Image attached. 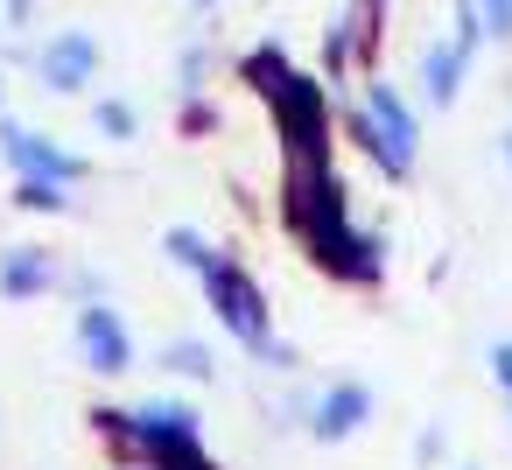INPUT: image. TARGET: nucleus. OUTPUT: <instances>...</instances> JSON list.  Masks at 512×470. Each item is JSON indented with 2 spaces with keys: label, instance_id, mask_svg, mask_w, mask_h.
Masks as SVG:
<instances>
[{
  "label": "nucleus",
  "instance_id": "aec40b11",
  "mask_svg": "<svg viewBox=\"0 0 512 470\" xmlns=\"http://www.w3.org/2000/svg\"><path fill=\"white\" fill-rule=\"evenodd\" d=\"M211 127H218V106H211L204 92H190V99H183V134L197 141V134H211Z\"/></svg>",
  "mask_w": 512,
  "mask_h": 470
},
{
  "label": "nucleus",
  "instance_id": "393cba45",
  "mask_svg": "<svg viewBox=\"0 0 512 470\" xmlns=\"http://www.w3.org/2000/svg\"><path fill=\"white\" fill-rule=\"evenodd\" d=\"M505 169H512V134H505Z\"/></svg>",
  "mask_w": 512,
  "mask_h": 470
},
{
  "label": "nucleus",
  "instance_id": "5701e85b",
  "mask_svg": "<svg viewBox=\"0 0 512 470\" xmlns=\"http://www.w3.org/2000/svg\"><path fill=\"white\" fill-rule=\"evenodd\" d=\"M29 8H36V0H0V22L22 29V22H29Z\"/></svg>",
  "mask_w": 512,
  "mask_h": 470
},
{
  "label": "nucleus",
  "instance_id": "423d86ee",
  "mask_svg": "<svg viewBox=\"0 0 512 470\" xmlns=\"http://www.w3.org/2000/svg\"><path fill=\"white\" fill-rule=\"evenodd\" d=\"M0 155L15 162V176H36V183H85V162L71 155V148H57V141H43V134H29V127H0Z\"/></svg>",
  "mask_w": 512,
  "mask_h": 470
},
{
  "label": "nucleus",
  "instance_id": "6ab92c4d",
  "mask_svg": "<svg viewBox=\"0 0 512 470\" xmlns=\"http://www.w3.org/2000/svg\"><path fill=\"white\" fill-rule=\"evenodd\" d=\"M92 127H99L106 141H134V127H141V120H134V106H127V99H99V106H92Z\"/></svg>",
  "mask_w": 512,
  "mask_h": 470
},
{
  "label": "nucleus",
  "instance_id": "f03ea898",
  "mask_svg": "<svg viewBox=\"0 0 512 470\" xmlns=\"http://www.w3.org/2000/svg\"><path fill=\"white\" fill-rule=\"evenodd\" d=\"M274 134H281V155L288 162H330V85L323 78H309V71H295L274 99Z\"/></svg>",
  "mask_w": 512,
  "mask_h": 470
},
{
  "label": "nucleus",
  "instance_id": "dca6fc26",
  "mask_svg": "<svg viewBox=\"0 0 512 470\" xmlns=\"http://www.w3.org/2000/svg\"><path fill=\"white\" fill-rule=\"evenodd\" d=\"M141 470H225L211 449H204V435H183V442H162V449H148V463Z\"/></svg>",
  "mask_w": 512,
  "mask_h": 470
},
{
  "label": "nucleus",
  "instance_id": "9d476101",
  "mask_svg": "<svg viewBox=\"0 0 512 470\" xmlns=\"http://www.w3.org/2000/svg\"><path fill=\"white\" fill-rule=\"evenodd\" d=\"M64 274H57V260L43 253V246H8L0 253V295L8 302H36V295H50Z\"/></svg>",
  "mask_w": 512,
  "mask_h": 470
},
{
  "label": "nucleus",
  "instance_id": "4be33fe9",
  "mask_svg": "<svg viewBox=\"0 0 512 470\" xmlns=\"http://www.w3.org/2000/svg\"><path fill=\"white\" fill-rule=\"evenodd\" d=\"M491 379L512 393V337H505V344H491Z\"/></svg>",
  "mask_w": 512,
  "mask_h": 470
},
{
  "label": "nucleus",
  "instance_id": "20e7f679",
  "mask_svg": "<svg viewBox=\"0 0 512 470\" xmlns=\"http://www.w3.org/2000/svg\"><path fill=\"white\" fill-rule=\"evenodd\" d=\"M351 218V190L337 176V162H288L281 169V225L302 239L316 225H337Z\"/></svg>",
  "mask_w": 512,
  "mask_h": 470
},
{
  "label": "nucleus",
  "instance_id": "412c9836",
  "mask_svg": "<svg viewBox=\"0 0 512 470\" xmlns=\"http://www.w3.org/2000/svg\"><path fill=\"white\" fill-rule=\"evenodd\" d=\"M477 22H484V36L512 43V0H477Z\"/></svg>",
  "mask_w": 512,
  "mask_h": 470
},
{
  "label": "nucleus",
  "instance_id": "ddd939ff",
  "mask_svg": "<svg viewBox=\"0 0 512 470\" xmlns=\"http://www.w3.org/2000/svg\"><path fill=\"white\" fill-rule=\"evenodd\" d=\"M386 8L393 0H351L344 8V29H351V50H358V71L379 64V36H386Z\"/></svg>",
  "mask_w": 512,
  "mask_h": 470
},
{
  "label": "nucleus",
  "instance_id": "f8f14e48",
  "mask_svg": "<svg viewBox=\"0 0 512 470\" xmlns=\"http://www.w3.org/2000/svg\"><path fill=\"white\" fill-rule=\"evenodd\" d=\"M463 71H470V57H463V50H456L449 36L421 50V92H428L435 106H449V99L463 92Z\"/></svg>",
  "mask_w": 512,
  "mask_h": 470
},
{
  "label": "nucleus",
  "instance_id": "b1692460",
  "mask_svg": "<svg viewBox=\"0 0 512 470\" xmlns=\"http://www.w3.org/2000/svg\"><path fill=\"white\" fill-rule=\"evenodd\" d=\"M442 449H449V442H442V428H428V435H421V442H414V456H421V463H435V456H442Z\"/></svg>",
  "mask_w": 512,
  "mask_h": 470
},
{
  "label": "nucleus",
  "instance_id": "39448f33",
  "mask_svg": "<svg viewBox=\"0 0 512 470\" xmlns=\"http://www.w3.org/2000/svg\"><path fill=\"white\" fill-rule=\"evenodd\" d=\"M78 351H85V365L106 372V379L134 372V337H127V323H120L113 302H85V309H78Z\"/></svg>",
  "mask_w": 512,
  "mask_h": 470
},
{
  "label": "nucleus",
  "instance_id": "a878e982",
  "mask_svg": "<svg viewBox=\"0 0 512 470\" xmlns=\"http://www.w3.org/2000/svg\"><path fill=\"white\" fill-rule=\"evenodd\" d=\"M197 8H218V0H197Z\"/></svg>",
  "mask_w": 512,
  "mask_h": 470
},
{
  "label": "nucleus",
  "instance_id": "0eeeda50",
  "mask_svg": "<svg viewBox=\"0 0 512 470\" xmlns=\"http://www.w3.org/2000/svg\"><path fill=\"white\" fill-rule=\"evenodd\" d=\"M36 71H43L50 92H85V85L99 78V36H92V29H64V36H50V43L36 50Z\"/></svg>",
  "mask_w": 512,
  "mask_h": 470
},
{
  "label": "nucleus",
  "instance_id": "1a4fd4ad",
  "mask_svg": "<svg viewBox=\"0 0 512 470\" xmlns=\"http://www.w3.org/2000/svg\"><path fill=\"white\" fill-rule=\"evenodd\" d=\"M358 106H365V120H372L386 141H393V155H407V162H414V141H421L414 106H407V99H400L386 78H365V99H358Z\"/></svg>",
  "mask_w": 512,
  "mask_h": 470
},
{
  "label": "nucleus",
  "instance_id": "2eb2a0df",
  "mask_svg": "<svg viewBox=\"0 0 512 470\" xmlns=\"http://www.w3.org/2000/svg\"><path fill=\"white\" fill-rule=\"evenodd\" d=\"M162 253H169L176 267H190L197 281H204V274H211V260H218V246H211L204 232H190V225H169V232H162Z\"/></svg>",
  "mask_w": 512,
  "mask_h": 470
},
{
  "label": "nucleus",
  "instance_id": "f3484780",
  "mask_svg": "<svg viewBox=\"0 0 512 470\" xmlns=\"http://www.w3.org/2000/svg\"><path fill=\"white\" fill-rule=\"evenodd\" d=\"M351 64H358V50H351V29H344V15H337V22H330V36H323V85H337Z\"/></svg>",
  "mask_w": 512,
  "mask_h": 470
},
{
  "label": "nucleus",
  "instance_id": "9b49d317",
  "mask_svg": "<svg viewBox=\"0 0 512 470\" xmlns=\"http://www.w3.org/2000/svg\"><path fill=\"white\" fill-rule=\"evenodd\" d=\"M288 78H295V64H288V50H281L274 36H267V43H253V50L239 57V85H246L253 99H274Z\"/></svg>",
  "mask_w": 512,
  "mask_h": 470
},
{
  "label": "nucleus",
  "instance_id": "6e6552de",
  "mask_svg": "<svg viewBox=\"0 0 512 470\" xmlns=\"http://www.w3.org/2000/svg\"><path fill=\"white\" fill-rule=\"evenodd\" d=\"M365 421H372V386H358V379H337L330 393L309 400V435L316 442H351Z\"/></svg>",
  "mask_w": 512,
  "mask_h": 470
},
{
  "label": "nucleus",
  "instance_id": "4468645a",
  "mask_svg": "<svg viewBox=\"0 0 512 470\" xmlns=\"http://www.w3.org/2000/svg\"><path fill=\"white\" fill-rule=\"evenodd\" d=\"M162 372H176V379H218V351L204 337H169L162 344Z\"/></svg>",
  "mask_w": 512,
  "mask_h": 470
},
{
  "label": "nucleus",
  "instance_id": "f257e3e1",
  "mask_svg": "<svg viewBox=\"0 0 512 470\" xmlns=\"http://www.w3.org/2000/svg\"><path fill=\"white\" fill-rule=\"evenodd\" d=\"M204 302H211L218 330H225V337H239L253 358L274 344V309H267V288L253 281V267H246L239 253H225V246H218V260H211V274H204Z\"/></svg>",
  "mask_w": 512,
  "mask_h": 470
},
{
  "label": "nucleus",
  "instance_id": "7ed1b4c3",
  "mask_svg": "<svg viewBox=\"0 0 512 470\" xmlns=\"http://www.w3.org/2000/svg\"><path fill=\"white\" fill-rule=\"evenodd\" d=\"M302 253H309V267L330 274L337 288H379V281H386V239L365 232L358 218H337V225L302 232Z\"/></svg>",
  "mask_w": 512,
  "mask_h": 470
},
{
  "label": "nucleus",
  "instance_id": "a211bd4d",
  "mask_svg": "<svg viewBox=\"0 0 512 470\" xmlns=\"http://www.w3.org/2000/svg\"><path fill=\"white\" fill-rule=\"evenodd\" d=\"M15 204H22V211H50V218H64V211H71L64 183H36V176H22V183H15Z\"/></svg>",
  "mask_w": 512,
  "mask_h": 470
}]
</instances>
